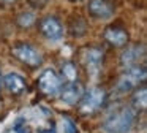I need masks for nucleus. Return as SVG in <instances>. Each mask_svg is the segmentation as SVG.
Listing matches in <instances>:
<instances>
[{"mask_svg": "<svg viewBox=\"0 0 147 133\" xmlns=\"http://www.w3.org/2000/svg\"><path fill=\"white\" fill-rule=\"evenodd\" d=\"M38 89L43 95H46V97H54V95L60 94L62 81L54 70L48 68V70H45V71L41 73V76L38 78Z\"/></svg>", "mask_w": 147, "mask_h": 133, "instance_id": "39448f33", "label": "nucleus"}, {"mask_svg": "<svg viewBox=\"0 0 147 133\" xmlns=\"http://www.w3.org/2000/svg\"><path fill=\"white\" fill-rule=\"evenodd\" d=\"M63 130L65 133H78V127L70 117H63Z\"/></svg>", "mask_w": 147, "mask_h": 133, "instance_id": "dca6fc26", "label": "nucleus"}, {"mask_svg": "<svg viewBox=\"0 0 147 133\" xmlns=\"http://www.w3.org/2000/svg\"><path fill=\"white\" fill-rule=\"evenodd\" d=\"M40 30L45 38L51 41H57L63 37V27H62L60 21L54 16H46L40 21Z\"/></svg>", "mask_w": 147, "mask_h": 133, "instance_id": "423d86ee", "label": "nucleus"}, {"mask_svg": "<svg viewBox=\"0 0 147 133\" xmlns=\"http://www.w3.org/2000/svg\"><path fill=\"white\" fill-rule=\"evenodd\" d=\"M147 90H146V87H141L139 90L136 92V94L133 95V109H136V111H146V106H147Z\"/></svg>", "mask_w": 147, "mask_h": 133, "instance_id": "ddd939ff", "label": "nucleus"}, {"mask_svg": "<svg viewBox=\"0 0 147 133\" xmlns=\"http://www.w3.org/2000/svg\"><path fill=\"white\" fill-rule=\"evenodd\" d=\"M0 87H2V79H0Z\"/></svg>", "mask_w": 147, "mask_h": 133, "instance_id": "6ab92c4d", "label": "nucleus"}, {"mask_svg": "<svg viewBox=\"0 0 147 133\" xmlns=\"http://www.w3.org/2000/svg\"><path fill=\"white\" fill-rule=\"evenodd\" d=\"M11 54L19 60L21 63L30 66V68H36L43 63V56L38 49L27 43H18L11 48Z\"/></svg>", "mask_w": 147, "mask_h": 133, "instance_id": "7ed1b4c3", "label": "nucleus"}, {"mask_svg": "<svg viewBox=\"0 0 147 133\" xmlns=\"http://www.w3.org/2000/svg\"><path fill=\"white\" fill-rule=\"evenodd\" d=\"M73 2H81V0H73Z\"/></svg>", "mask_w": 147, "mask_h": 133, "instance_id": "aec40b11", "label": "nucleus"}, {"mask_svg": "<svg viewBox=\"0 0 147 133\" xmlns=\"http://www.w3.org/2000/svg\"><path fill=\"white\" fill-rule=\"evenodd\" d=\"M14 132L16 133H29V130H27V125H26V120L22 119V117H19V119L14 122Z\"/></svg>", "mask_w": 147, "mask_h": 133, "instance_id": "f3484780", "label": "nucleus"}, {"mask_svg": "<svg viewBox=\"0 0 147 133\" xmlns=\"http://www.w3.org/2000/svg\"><path fill=\"white\" fill-rule=\"evenodd\" d=\"M101 62H103V51L92 48V49H89L86 52V65L89 68V71H92L93 75L100 71Z\"/></svg>", "mask_w": 147, "mask_h": 133, "instance_id": "f8f14e48", "label": "nucleus"}, {"mask_svg": "<svg viewBox=\"0 0 147 133\" xmlns=\"http://www.w3.org/2000/svg\"><path fill=\"white\" fill-rule=\"evenodd\" d=\"M136 122V109L131 106H120L105 119L101 128L106 133H130Z\"/></svg>", "mask_w": 147, "mask_h": 133, "instance_id": "f257e3e1", "label": "nucleus"}, {"mask_svg": "<svg viewBox=\"0 0 147 133\" xmlns=\"http://www.w3.org/2000/svg\"><path fill=\"white\" fill-rule=\"evenodd\" d=\"M62 75H63V78L67 79L68 82L76 81V78H78V68H76V65H74L73 62H65L63 65H62Z\"/></svg>", "mask_w": 147, "mask_h": 133, "instance_id": "4468645a", "label": "nucleus"}, {"mask_svg": "<svg viewBox=\"0 0 147 133\" xmlns=\"http://www.w3.org/2000/svg\"><path fill=\"white\" fill-rule=\"evenodd\" d=\"M114 2L112 0H90L87 11L95 19H109L114 14Z\"/></svg>", "mask_w": 147, "mask_h": 133, "instance_id": "0eeeda50", "label": "nucleus"}, {"mask_svg": "<svg viewBox=\"0 0 147 133\" xmlns=\"http://www.w3.org/2000/svg\"><path fill=\"white\" fill-rule=\"evenodd\" d=\"M105 40L112 46H125L128 43V33L127 30L120 27H108L105 30Z\"/></svg>", "mask_w": 147, "mask_h": 133, "instance_id": "9b49d317", "label": "nucleus"}, {"mask_svg": "<svg viewBox=\"0 0 147 133\" xmlns=\"http://www.w3.org/2000/svg\"><path fill=\"white\" fill-rule=\"evenodd\" d=\"M18 24L26 29L30 27V25L35 24V14H32V13H22V14L18 16Z\"/></svg>", "mask_w": 147, "mask_h": 133, "instance_id": "2eb2a0df", "label": "nucleus"}, {"mask_svg": "<svg viewBox=\"0 0 147 133\" xmlns=\"http://www.w3.org/2000/svg\"><path fill=\"white\" fill-rule=\"evenodd\" d=\"M2 82L8 89V92H11L14 95H21L22 92L27 90V81L19 73H8V75H5Z\"/></svg>", "mask_w": 147, "mask_h": 133, "instance_id": "9d476101", "label": "nucleus"}, {"mask_svg": "<svg viewBox=\"0 0 147 133\" xmlns=\"http://www.w3.org/2000/svg\"><path fill=\"white\" fill-rule=\"evenodd\" d=\"M144 54H146V48H144V44H134V46L128 48L127 51L122 52L120 63L125 66V68L139 65V60L144 57Z\"/></svg>", "mask_w": 147, "mask_h": 133, "instance_id": "1a4fd4ad", "label": "nucleus"}, {"mask_svg": "<svg viewBox=\"0 0 147 133\" xmlns=\"http://www.w3.org/2000/svg\"><path fill=\"white\" fill-rule=\"evenodd\" d=\"M146 81V66L144 65H134L125 70V73L119 78L117 84H115V90L119 94H127V92L133 90L134 87Z\"/></svg>", "mask_w": 147, "mask_h": 133, "instance_id": "f03ea898", "label": "nucleus"}, {"mask_svg": "<svg viewBox=\"0 0 147 133\" xmlns=\"http://www.w3.org/2000/svg\"><path fill=\"white\" fill-rule=\"evenodd\" d=\"M2 3H5V5H11V3H14L16 0H0Z\"/></svg>", "mask_w": 147, "mask_h": 133, "instance_id": "a211bd4d", "label": "nucleus"}, {"mask_svg": "<svg viewBox=\"0 0 147 133\" xmlns=\"http://www.w3.org/2000/svg\"><path fill=\"white\" fill-rule=\"evenodd\" d=\"M84 95V90L81 87V84L78 81H73V82H67L63 87L60 89V98L63 103L67 105H76L78 101H81Z\"/></svg>", "mask_w": 147, "mask_h": 133, "instance_id": "6e6552de", "label": "nucleus"}, {"mask_svg": "<svg viewBox=\"0 0 147 133\" xmlns=\"http://www.w3.org/2000/svg\"><path fill=\"white\" fill-rule=\"evenodd\" d=\"M105 101H106V92L100 87H93L87 94L82 95L79 111L82 114H95L105 105Z\"/></svg>", "mask_w": 147, "mask_h": 133, "instance_id": "20e7f679", "label": "nucleus"}]
</instances>
